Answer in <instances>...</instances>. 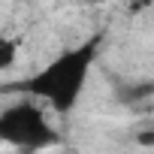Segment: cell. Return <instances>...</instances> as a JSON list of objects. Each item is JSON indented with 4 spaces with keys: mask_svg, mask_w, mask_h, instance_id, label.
<instances>
[{
    "mask_svg": "<svg viewBox=\"0 0 154 154\" xmlns=\"http://www.w3.org/2000/svg\"><path fill=\"white\" fill-rule=\"evenodd\" d=\"M0 136H3V142L24 148V151H39V148L60 142L57 130L45 121V112L27 100L9 106L0 115Z\"/></svg>",
    "mask_w": 154,
    "mask_h": 154,
    "instance_id": "2",
    "label": "cell"
},
{
    "mask_svg": "<svg viewBox=\"0 0 154 154\" xmlns=\"http://www.w3.org/2000/svg\"><path fill=\"white\" fill-rule=\"evenodd\" d=\"M12 54H15L12 51V39H3V51H0V66H3V69L12 66Z\"/></svg>",
    "mask_w": 154,
    "mask_h": 154,
    "instance_id": "3",
    "label": "cell"
},
{
    "mask_svg": "<svg viewBox=\"0 0 154 154\" xmlns=\"http://www.w3.org/2000/svg\"><path fill=\"white\" fill-rule=\"evenodd\" d=\"M139 145H154V133H139Z\"/></svg>",
    "mask_w": 154,
    "mask_h": 154,
    "instance_id": "5",
    "label": "cell"
},
{
    "mask_svg": "<svg viewBox=\"0 0 154 154\" xmlns=\"http://www.w3.org/2000/svg\"><path fill=\"white\" fill-rule=\"evenodd\" d=\"M97 51H100V36H91L82 45H72L69 51L57 54L48 66H42L30 79H24L18 88L24 94L45 100L54 112L66 115L75 109V103H79V97L85 91V82H88V72L97 60Z\"/></svg>",
    "mask_w": 154,
    "mask_h": 154,
    "instance_id": "1",
    "label": "cell"
},
{
    "mask_svg": "<svg viewBox=\"0 0 154 154\" xmlns=\"http://www.w3.org/2000/svg\"><path fill=\"white\" fill-rule=\"evenodd\" d=\"M148 6H154V0H130V9H133V12H142V9H148Z\"/></svg>",
    "mask_w": 154,
    "mask_h": 154,
    "instance_id": "4",
    "label": "cell"
}]
</instances>
